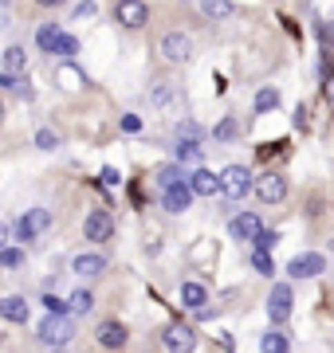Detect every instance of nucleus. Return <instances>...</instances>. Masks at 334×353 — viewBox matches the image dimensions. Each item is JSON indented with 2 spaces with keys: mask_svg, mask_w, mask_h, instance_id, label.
Returning a JSON list of instances; mask_svg holds the SVG:
<instances>
[{
  "mask_svg": "<svg viewBox=\"0 0 334 353\" xmlns=\"http://www.w3.org/2000/svg\"><path fill=\"white\" fill-rule=\"evenodd\" d=\"M95 338H99L103 350H122L126 345V330L118 326V322H103V326L95 330Z\"/></svg>",
  "mask_w": 334,
  "mask_h": 353,
  "instance_id": "13",
  "label": "nucleus"
},
{
  "mask_svg": "<svg viewBox=\"0 0 334 353\" xmlns=\"http://www.w3.org/2000/svg\"><path fill=\"white\" fill-rule=\"evenodd\" d=\"M189 192L193 196H217L220 192V181H217V173H208V169H197V173H189Z\"/></svg>",
  "mask_w": 334,
  "mask_h": 353,
  "instance_id": "11",
  "label": "nucleus"
},
{
  "mask_svg": "<svg viewBox=\"0 0 334 353\" xmlns=\"http://www.w3.org/2000/svg\"><path fill=\"white\" fill-rule=\"evenodd\" d=\"M75 20H90V16H95V0H83V4H75Z\"/></svg>",
  "mask_w": 334,
  "mask_h": 353,
  "instance_id": "33",
  "label": "nucleus"
},
{
  "mask_svg": "<svg viewBox=\"0 0 334 353\" xmlns=\"http://www.w3.org/2000/svg\"><path fill=\"white\" fill-rule=\"evenodd\" d=\"M0 87H4V90H20V83H16L12 71H0Z\"/></svg>",
  "mask_w": 334,
  "mask_h": 353,
  "instance_id": "37",
  "label": "nucleus"
},
{
  "mask_svg": "<svg viewBox=\"0 0 334 353\" xmlns=\"http://www.w3.org/2000/svg\"><path fill=\"white\" fill-rule=\"evenodd\" d=\"M161 55L173 59V63H185V59L193 55V39L185 36V32H169V36L161 39Z\"/></svg>",
  "mask_w": 334,
  "mask_h": 353,
  "instance_id": "7",
  "label": "nucleus"
},
{
  "mask_svg": "<svg viewBox=\"0 0 334 353\" xmlns=\"http://www.w3.org/2000/svg\"><path fill=\"white\" fill-rule=\"evenodd\" d=\"M122 130H126V134H138V130H141V118H138V114H126V118H122Z\"/></svg>",
  "mask_w": 334,
  "mask_h": 353,
  "instance_id": "36",
  "label": "nucleus"
},
{
  "mask_svg": "<svg viewBox=\"0 0 334 353\" xmlns=\"http://www.w3.org/2000/svg\"><path fill=\"white\" fill-rule=\"evenodd\" d=\"M173 157H177V161H197V157H201V141L197 138H181L177 145H173Z\"/></svg>",
  "mask_w": 334,
  "mask_h": 353,
  "instance_id": "21",
  "label": "nucleus"
},
{
  "mask_svg": "<svg viewBox=\"0 0 334 353\" xmlns=\"http://www.w3.org/2000/svg\"><path fill=\"white\" fill-rule=\"evenodd\" d=\"M252 267H256L259 275H271V271H275V259H271V252L256 248V252H252Z\"/></svg>",
  "mask_w": 334,
  "mask_h": 353,
  "instance_id": "24",
  "label": "nucleus"
},
{
  "mask_svg": "<svg viewBox=\"0 0 334 353\" xmlns=\"http://www.w3.org/2000/svg\"><path fill=\"white\" fill-rule=\"evenodd\" d=\"M287 345H291V341L283 338V334H264V338H259V350H268V353H283Z\"/></svg>",
  "mask_w": 334,
  "mask_h": 353,
  "instance_id": "27",
  "label": "nucleus"
},
{
  "mask_svg": "<svg viewBox=\"0 0 334 353\" xmlns=\"http://www.w3.org/2000/svg\"><path fill=\"white\" fill-rule=\"evenodd\" d=\"M36 334H39L43 345H67V341H71V326L63 322V314H48L43 322H39Z\"/></svg>",
  "mask_w": 334,
  "mask_h": 353,
  "instance_id": "3",
  "label": "nucleus"
},
{
  "mask_svg": "<svg viewBox=\"0 0 334 353\" xmlns=\"http://www.w3.org/2000/svg\"><path fill=\"white\" fill-rule=\"evenodd\" d=\"M291 303H295V299H291V287H287V283H279V287H271L268 314H271V322H275V326H283V322L291 318Z\"/></svg>",
  "mask_w": 334,
  "mask_h": 353,
  "instance_id": "5",
  "label": "nucleus"
},
{
  "mask_svg": "<svg viewBox=\"0 0 334 353\" xmlns=\"http://www.w3.org/2000/svg\"><path fill=\"white\" fill-rule=\"evenodd\" d=\"M236 134H240V122H236V118H224L217 126V141H232Z\"/></svg>",
  "mask_w": 334,
  "mask_h": 353,
  "instance_id": "29",
  "label": "nucleus"
},
{
  "mask_svg": "<svg viewBox=\"0 0 334 353\" xmlns=\"http://www.w3.org/2000/svg\"><path fill=\"white\" fill-rule=\"evenodd\" d=\"M259 228H264V224H259V216H256V212H240V216H232V220H228L232 240H252Z\"/></svg>",
  "mask_w": 334,
  "mask_h": 353,
  "instance_id": "12",
  "label": "nucleus"
},
{
  "mask_svg": "<svg viewBox=\"0 0 334 353\" xmlns=\"http://www.w3.org/2000/svg\"><path fill=\"white\" fill-rule=\"evenodd\" d=\"M55 55H63V59H71V55H75L79 51V39L75 36H63V32H59V39H55Z\"/></svg>",
  "mask_w": 334,
  "mask_h": 353,
  "instance_id": "26",
  "label": "nucleus"
},
{
  "mask_svg": "<svg viewBox=\"0 0 334 353\" xmlns=\"http://www.w3.org/2000/svg\"><path fill=\"white\" fill-rule=\"evenodd\" d=\"M146 4H141V0H118V8H115V20L122 28H141L146 24Z\"/></svg>",
  "mask_w": 334,
  "mask_h": 353,
  "instance_id": "10",
  "label": "nucleus"
},
{
  "mask_svg": "<svg viewBox=\"0 0 334 353\" xmlns=\"http://www.w3.org/2000/svg\"><path fill=\"white\" fill-rule=\"evenodd\" d=\"M83 232H87V240L106 243L110 236H115V216L106 212V208H95V212L87 216V224H83Z\"/></svg>",
  "mask_w": 334,
  "mask_h": 353,
  "instance_id": "4",
  "label": "nucleus"
},
{
  "mask_svg": "<svg viewBox=\"0 0 334 353\" xmlns=\"http://www.w3.org/2000/svg\"><path fill=\"white\" fill-rule=\"evenodd\" d=\"M79 271V275H87V279H95V275H103L106 271V259L103 255H95V252H87V255H75V263H71Z\"/></svg>",
  "mask_w": 334,
  "mask_h": 353,
  "instance_id": "15",
  "label": "nucleus"
},
{
  "mask_svg": "<svg viewBox=\"0 0 334 353\" xmlns=\"http://www.w3.org/2000/svg\"><path fill=\"white\" fill-rule=\"evenodd\" d=\"M275 240H279V236H275V232H264V228L252 236V243H256V248H264V252H271V248H275Z\"/></svg>",
  "mask_w": 334,
  "mask_h": 353,
  "instance_id": "30",
  "label": "nucleus"
},
{
  "mask_svg": "<svg viewBox=\"0 0 334 353\" xmlns=\"http://www.w3.org/2000/svg\"><path fill=\"white\" fill-rule=\"evenodd\" d=\"M52 228V212L48 208H28L20 220H16V240H36L39 232Z\"/></svg>",
  "mask_w": 334,
  "mask_h": 353,
  "instance_id": "2",
  "label": "nucleus"
},
{
  "mask_svg": "<svg viewBox=\"0 0 334 353\" xmlns=\"http://www.w3.org/2000/svg\"><path fill=\"white\" fill-rule=\"evenodd\" d=\"M201 12H205L208 20H228V16L236 12V4H232V0H201Z\"/></svg>",
  "mask_w": 334,
  "mask_h": 353,
  "instance_id": "17",
  "label": "nucleus"
},
{
  "mask_svg": "<svg viewBox=\"0 0 334 353\" xmlns=\"http://www.w3.org/2000/svg\"><path fill=\"white\" fill-rule=\"evenodd\" d=\"M90 306H95V294H90V290H75V294H71V310H75V314H90Z\"/></svg>",
  "mask_w": 334,
  "mask_h": 353,
  "instance_id": "25",
  "label": "nucleus"
},
{
  "mask_svg": "<svg viewBox=\"0 0 334 353\" xmlns=\"http://www.w3.org/2000/svg\"><path fill=\"white\" fill-rule=\"evenodd\" d=\"M43 306H48V314H67V306L59 303L55 294H48V299H43Z\"/></svg>",
  "mask_w": 334,
  "mask_h": 353,
  "instance_id": "35",
  "label": "nucleus"
},
{
  "mask_svg": "<svg viewBox=\"0 0 334 353\" xmlns=\"http://www.w3.org/2000/svg\"><path fill=\"white\" fill-rule=\"evenodd\" d=\"M205 287H201V283H185V287H181V303L189 306V310H197V306H205Z\"/></svg>",
  "mask_w": 334,
  "mask_h": 353,
  "instance_id": "20",
  "label": "nucleus"
},
{
  "mask_svg": "<svg viewBox=\"0 0 334 353\" xmlns=\"http://www.w3.org/2000/svg\"><path fill=\"white\" fill-rule=\"evenodd\" d=\"M173 181H185V173H181V165H161V169H157V185L166 189V185H173Z\"/></svg>",
  "mask_w": 334,
  "mask_h": 353,
  "instance_id": "28",
  "label": "nucleus"
},
{
  "mask_svg": "<svg viewBox=\"0 0 334 353\" xmlns=\"http://www.w3.org/2000/svg\"><path fill=\"white\" fill-rule=\"evenodd\" d=\"M189 201H193V192H189V185H185V181H173V185H166V189H161V204H166V212H185V208H189Z\"/></svg>",
  "mask_w": 334,
  "mask_h": 353,
  "instance_id": "9",
  "label": "nucleus"
},
{
  "mask_svg": "<svg viewBox=\"0 0 334 353\" xmlns=\"http://www.w3.org/2000/svg\"><path fill=\"white\" fill-rule=\"evenodd\" d=\"M20 263H24V248H4V243H0V267L12 271V267H20Z\"/></svg>",
  "mask_w": 334,
  "mask_h": 353,
  "instance_id": "23",
  "label": "nucleus"
},
{
  "mask_svg": "<svg viewBox=\"0 0 334 353\" xmlns=\"http://www.w3.org/2000/svg\"><path fill=\"white\" fill-rule=\"evenodd\" d=\"M55 39H59V24H55V20H48V24H39V32H36V43H39V51H48V55H52Z\"/></svg>",
  "mask_w": 334,
  "mask_h": 353,
  "instance_id": "19",
  "label": "nucleus"
},
{
  "mask_svg": "<svg viewBox=\"0 0 334 353\" xmlns=\"http://www.w3.org/2000/svg\"><path fill=\"white\" fill-rule=\"evenodd\" d=\"M217 181H220V192H224L228 201H244L248 192H252V173H248L244 165H228Z\"/></svg>",
  "mask_w": 334,
  "mask_h": 353,
  "instance_id": "1",
  "label": "nucleus"
},
{
  "mask_svg": "<svg viewBox=\"0 0 334 353\" xmlns=\"http://www.w3.org/2000/svg\"><path fill=\"white\" fill-rule=\"evenodd\" d=\"M36 145H39V150H55V145H59V138H55L52 130H39V134H36Z\"/></svg>",
  "mask_w": 334,
  "mask_h": 353,
  "instance_id": "31",
  "label": "nucleus"
},
{
  "mask_svg": "<svg viewBox=\"0 0 334 353\" xmlns=\"http://www.w3.org/2000/svg\"><path fill=\"white\" fill-rule=\"evenodd\" d=\"M103 185H106V189H110V185H118V173H115V169H103Z\"/></svg>",
  "mask_w": 334,
  "mask_h": 353,
  "instance_id": "38",
  "label": "nucleus"
},
{
  "mask_svg": "<svg viewBox=\"0 0 334 353\" xmlns=\"http://www.w3.org/2000/svg\"><path fill=\"white\" fill-rule=\"evenodd\" d=\"M36 4H43V8H59L63 0H36Z\"/></svg>",
  "mask_w": 334,
  "mask_h": 353,
  "instance_id": "39",
  "label": "nucleus"
},
{
  "mask_svg": "<svg viewBox=\"0 0 334 353\" xmlns=\"http://www.w3.org/2000/svg\"><path fill=\"white\" fill-rule=\"evenodd\" d=\"M252 189H256V196H259L264 204H279L283 196H287V181H283L279 173H268V176H259Z\"/></svg>",
  "mask_w": 334,
  "mask_h": 353,
  "instance_id": "6",
  "label": "nucleus"
},
{
  "mask_svg": "<svg viewBox=\"0 0 334 353\" xmlns=\"http://www.w3.org/2000/svg\"><path fill=\"white\" fill-rule=\"evenodd\" d=\"M275 106H279V90L275 87H264L256 94V114H268V110H275Z\"/></svg>",
  "mask_w": 334,
  "mask_h": 353,
  "instance_id": "22",
  "label": "nucleus"
},
{
  "mask_svg": "<svg viewBox=\"0 0 334 353\" xmlns=\"http://www.w3.org/2000/svg\"><path fill=\"white\" fill-rule=\"evenodd\" d=\"M59 79H63V87H67V90L83 83V75H79V71H71V67H67V71H59Z\"/></svg>",
  "mask_w": 334,
  "mask_h": 353,
  "instance_id": "34",
  "label": "nucleus"
},
{
  "mask_svg": "<svg viewBox=\"0 0 334 353\" xmlns=\"http://www.w3.org/2000/svg\"><path fill=\"white\" fill-rule=\"evenodd\" d=\"M319 271H326V259L319 252H307V255H295L291 267H287V275L291 279H315Z\"/></svg>",
  "mask_w": 334,
  "mask_h": 353,
  "instance_id": "8",
  "label": "nucleus"
},
{
  "mask_svg": "<svg viewBox=\"0 0 334 353\" xmlns=\"http://www.w3.org/2000/svg\"><path fill=\"white\" fill-rule=\"evenodd\" d=\"M177 134H181V138H197V141L205 138V130H201V126H193V122H181V126H177Z\"/></svg>",
  "mask_w": 334,
  "mask_h": 353,
  "instance_id": "32",
  "label": "nucleus"
},
{
  "mask_svg": "<svg viewBox=\"0 0 334 353\" xmlns=\"http://www.w3.org/2000/svg\"><path fill=\"white\" fill-rule=\"evenodd\" d=\"M161 345H166V350H193V334L185 326H169L166 334H161Z\"/></svg>",
  "mask_w": 334,
  "mask_h": 353,
  "instance_id": "16",
  "label": "nucleus"
},
{
  "mask_svg": "<svg viewBox=\"0 0 334 353\" xmlns=\"http://www.w3.org/2000/svg\"><path fill=\"white\" fill-rule=\"evenodd\" d=\"M28 67V51L20 48V43H12V48L4 51V71H12V75H20Z\"/></svg>",
  "mask_w": 334,
  "mask_h": 353,
  "instance_id": "18",
  "label": "nucleus"
},
{
  "mask_svg": "<svg viewBox=\"0 0 334 353\" xmlns=\"http://www.w3.org/2000/svg\"><path fill=\"white\" fill-rule=\"evenodd\" d=\"M0 122H4V106H0Z\"/></svg>",
  "mask_w": 334,
  "mask_h": 353,
  "instance_id": "41",
  "label": "nucleus"
},
{
  "mask_svg": "<svg viewBox=\"0 0 334 353\" xmlns=\"http://www.w3.org/2000/svg\"><path fill=\"white\" fill-rule=\"evenodd\" d=\"M4 240H8V228L0 224V243H4Z\"/></svg>",
  "mask_w": 334,
  "mask_h": 353,
  "instance_id": "40",
  "label": "nucleus"
},
{
  "mask_svg": "<svg viewBox=\"0 0 334 353\" xmlns=\"http://www.w3.org/2000/svg\"><path fill=\"white\" fill-rule=\"evenodd\" d=\"M0 318H4V322H16V326H20V322H28V303L20 299V294H12V299H0Z\"/></svg>",
  "mask_w": 334,
  "mask_h": 353,
  "instance_id": "14",
  "label": "nucleus"
}]
</instances>
